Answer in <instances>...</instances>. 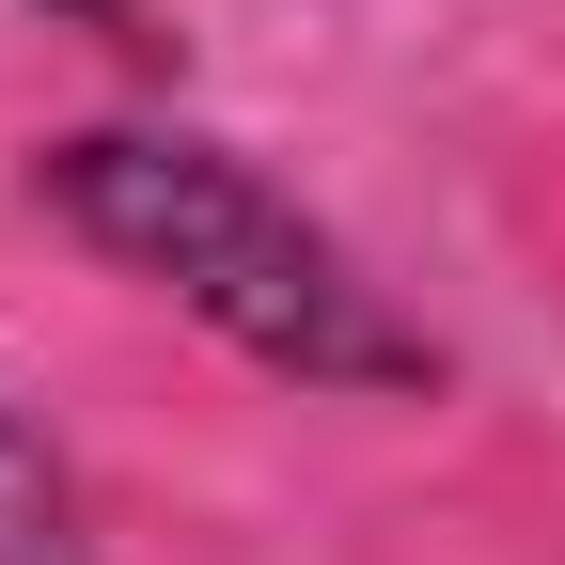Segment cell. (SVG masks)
Instances as JSON below:
<instances>
[{
    "label": "cell",
    "instance_id": "cell-1",
    "mask_svg": "<svg viewBox=\"0 0 565 565\" xmlns=\"http://www.w3.org/2000/svg\"><path fill=\"white\" fill-rule=\"evenodd\" d=\"M32 204L282 393H330V408L440 393V345L393 315V282L204 126H63V141H32Z\"/></svg>",
    "mask_w": 565,
    "mask_h": 565
},
{
    "label": "cell",
    "instance_id": "cell-2",
    "mask_svg": "<svg viewBox=\"0 0 565 565\" xmlns=\"http://www.w3.org/2000/svg\"><path fill=\"white\" fill-rule=\"evenodd\" d=\"M0 565H110L79 471H63V440H47L17 393H0Z\"/></svg>",
    "mask_w": 565,
    "mask_h": 565
},
{
    "label": "cell",
    "instance_id": "cell-3",
    "mask_svg": "<svg viewBox=\"0 0 565 565\" xmlns=\"http://www.w3.org/2000/svg\"><path fill=\"white\" fill-rule=\"evenodd\" d=\"M32 17H63V32H95V47H126V63H158V17H141V0H32Z\"/></svg>",
    "mask_w": 565,
    "mask_h": 565
}]
</instances>
